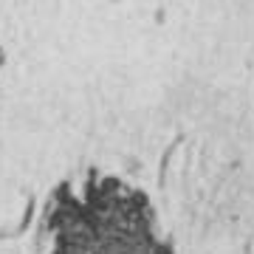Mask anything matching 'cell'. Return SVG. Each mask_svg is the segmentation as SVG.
<instances>
[{
    "mask_svg": "<svg viewBox=\"0 0 254 254\" xmlns=\"http://www.w3.org/2000/svg\"><path fill=\"white\" fill-rule=\"evenodd\" d=\"M54 254H155L144 200L119 181L91 184L54 212Z\"/></svg>",
    "mask_w": 254,
    "mask_h": 254,
    "instance_id": "6da1fadb",
    "label": "cell"
},
{
    "mask_svg": "<svg viewBox=\"0 0 254 254\" xmlns=\"http://www.w3.org/2000/svg\"><path fill=\"white\" fill-rule=\"evenodd\" d=\"M3 63H6V57H3V48H0V68H3Z\"/></svg>",
    "mask_w": 254,
    "mask_h": 254,
    "instance_id": "7a4b0ae2",
    "label": "cell"
}]
</instances>
